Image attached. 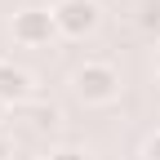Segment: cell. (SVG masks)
<instances>
[{
  "mask_svg": "<svg viewBox=\"0 0 160 160\" xmlns=\"http://www.w3.org/2000/svg\"><path fill=\"white\" fill-rule=\"evenodd\" d=\"M13 40L22 49H40V45H49V40L58 36V22H53V9H18L13 13V22H9Z\"/></svg>",
  "mask_w": 160,
  "mask_h": 160,
  "instance_id": "3",
  "label": "cell"
},
{
  "mask_svg": "<svg viewBox=\"0 0 160 160\" xmlns=\"http://www.w3.org/2000/svg\"><path fill=\"white\" fill-rule=\"evenodd\" d=\"M9 156H13V147H9V138L0 133V160H9Z\"/></svg>",
  "mask_w": 160,
  "mask_h": 160,
  "instance_id": "8",
  "label": "cell"
},
{
  "mask_svg": "<svg viewBox=\"0 0 160 160\" xmlns=\"http://www.w3.org/2000/svg\"><path fill=\"white\" fill-rule=\"evenodd\" d=\"M36 93V80L27 67H18L13 58H0V102L5 107H27Z\"/></svg>",
  "mask_w": 160,
  "mask_h": 160,
  "instance_id": "4",
  "label": "cell"
},
{
  "mask_svg": "<svg viewBox=\"0 0 160 160\" xmlns=\"http://www.w3.org/2000/svg\"><path fill=\"white\" fill-rule=\"evenodd\" d=\"M5 111H9V107H5V102H0V125H5Z\"/></svg>",
  "mask_w": 160,
  "mask_h": 160,
  "instance_id": "9",
  "label": "cell"
},
{
  "mask_svg": "<svg viewBox=\"0 0 160 160\" xmlns=\"http://www.w3.org/2000/svg\"><path fill=\"white\" fill-rule=\"evenodd\" d=\"M71 89L85 107H111L120 98V71L111 62H85V67H76Z\"/></svg>",
  "mask_w": 160,
  "mask_h": 160,
  "instance_id": "1",
  "label": "cell"
},
{
  "mask_svg": "<svg viewBox=\"0 0 160 160\" xmlns=\"http://www.w3.org/2000/svg\"><path fill=\"white\" fill-rule=\"evenodd\" d=\"M45 160H89V156L80 151V147H53V151H49Z\"/></svg>",
  "mask_w": 160,
  "mask_h": 160,
  "instance_id": "6",
  "label": "cell"
},
{
  "mask_svg": "<svg viewBox=\"0 0 160 160\" xmlns=\"http://www.w3.org/2000/svg\"><path fill=\"white\" fill-rule=\"evenodd\" d=\"M142 160H160V129L147 133V142H142Z\"/></svg>",
  "mask_w": 160,
  "mask_h": 160,
  "instance_id": "7",
  "label": "cell"
},
{
  "mask_svg": "<svg viewBox=\"0 0 160 160\" xmlns=\"http://www.w3.org/2000/svg\"><path fill=\"white\" fill-rule=\"evenodd\" d=\"M27 120H31V129H53L58 125V107H27Z\"/></svg>",
  "mask_w": 160,
  "mask_h": 160,
  "instance_id": "5",
  "label": "cell"
},
{
  "mask_svg": "<svg viewBox=\"0 0 160 160\" xmlns=\"http://www.w3.org/2000/svg\"><path fill=\"white\" fill-rule=\"evenodd\" d=\"M156 76H160V49H156Z\"/></svg>",
  "mask_w": 160,
  "mask_h": 160,
  "instance_id": "10",
  "label": "cell"
},
{
  "mask_svg": "<svg viewBox=\"0 0 160 160\" xmlns=\"http://www.w3.org/2000/svg\"><path fill=\"white\" fill-rule=\"evenodd\" d=\"M53 22H58V36L85 40V36L98 31L102 9H98V0H58V5H53Z\"/></svg>",
  "mask_w": 160,
  "mask_h": 160,
  "instance_id": "2",
  "label": "cell"
}]
</instances>
